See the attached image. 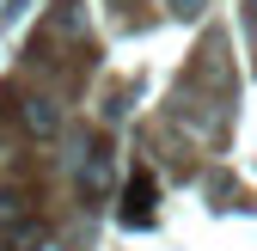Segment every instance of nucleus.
<instances>
[{
	"instance_id": "obj_1",
	"label": "nucleus",
	"mask_w": 257,
	"mask_h": 251,
	"mask_svg": "<svg viewBox=\"0 0 257 251\" xmlns=\"http://www.w3.org/2000/svg\"><path fill=\"white\" fill-rule=\"evenodd\" d=\"M25 129H31V135H55V110H49V98H25Z\"/></svg>"
},
{
	"instance_id": "obj_2",
	"label": "nucleus",
	"mask_w": 257,
	"mask_h": 251,
	"mask_svg": "<svg viewBox=\"0 0 257 251\" xmlns=\"http://www.w3.org/2000/svg\"><path fill=\"white\" fill-rule=\"evenodd\" d=\"M202 7V0H172V13H196Z\"/></svg>"
},
{
	"instance_id": "obj_3",
	"label": "nucleus",
	"mask_w": 257,
	"mask_h": 251,
	"mask_svg": "<svg viewBox=\"0 0 257 251\" xmlns=\"http://www.w3.org/2000/svg\"><path fill=\"white\" fill-rule=\"evenodd\" d=\"M251 19H257V0H251Z\"/></svg>"
}]
</instances>
